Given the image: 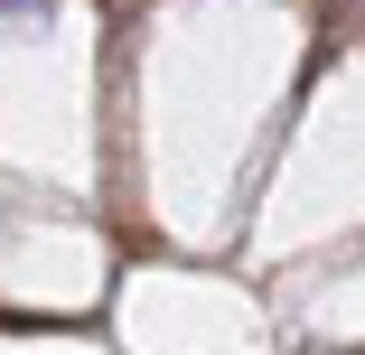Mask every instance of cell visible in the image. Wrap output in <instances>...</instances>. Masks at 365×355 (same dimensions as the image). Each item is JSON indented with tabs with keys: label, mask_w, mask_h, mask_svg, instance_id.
I'll list each match as a JSON object with an SVG mask.
<instances>
[{
	"label": "cell",
	"mask_w": 365,
	"mask_h": 355,
	"mask_svg": "<svg viewBox=\"0 0 365 355\" xmlns=\"http://www.w3.org/2000/svg\"><path fill=\"white\" fill-rule=\"evenodd\" d=\"M356 19H365V0H356Z\"/></svg>",
	"instance_id": "obj_1"
}]
</instances>
